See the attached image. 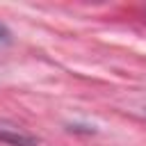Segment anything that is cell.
<instances>
[{
    "label": "cell",
    "instance_id": "cell-2",
    "mask_svg": "<svg viewBox=\"0 0 146 146\" xmlns=\"http://www.w3.org/2000/svg\"><path fill=\"white\" fill-rule=\"evenodd\" d=\"M9 43H11V32H9V27L5 23H0V48L9 46Z\"/></svg>",
    "mask_w": 146,
    "mask_h": 146
},
{
    "label": "cell",
    "instance_id": "cell-1",
    "mask_svg": "<svg viewBox=\"0 0 146 146\" xmlns=\"http://www.w3.org/2000/svg\"><path fill=\"white\" fill-rule=\"evenodd\" d=\"M0 139L2 141H9L14 146H36V141L27 135H21V132H11V130H0Z\"/></svg>",
    "mask_w": 146,
    "mask_h": 146
}]
</instances>
